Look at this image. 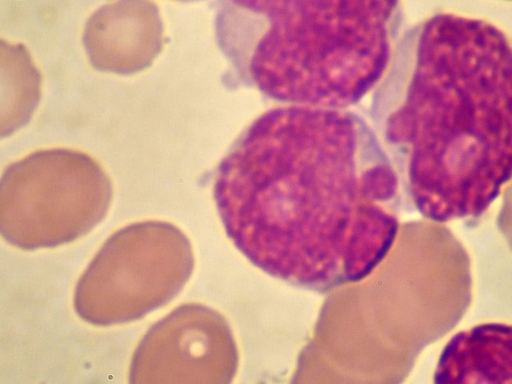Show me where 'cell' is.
Instances as JSON below:
<instances>
[{"label": "cell", "mask_w": 512, "mask_h": 384, "mask_svg": "<svg viewBox=\"0 0 512 384\" xmlns=\"http://www.w3.org/2000/svg\"><path fill=\"white\" fill-rule=\"evenodd\" d=\"M187 239L165 223L119 231L103 246L78 284L75 306L87 321L138 318L169 300L188 278Z\"/></svg>", "instance_id": "cell-4"}, {"label": "cell", "mask_w": 512, "mask_h": 384, "mask_svg": "<svg viewBox=\"0 0 512 384\" xmlns=\"http://www.w3.org/2000/svg\"><path fill=\"white\" fill-rule=\"evenodd\" d=\"M434 382L512 383V325L483 323L453 335L439 356Z\"/></svg>", "instance_id": "cell-5"}, {"label": "cell", "mask_w": 512, "mask_h": 384, "mask_svg": "<svg viewBox=\"0 0 512 384\" xmlns=\"http://www.w3.org/2000/svg\"><path fill=\"white\" fill-rule=\"evenodd\" d=\"M183 1H186V0H183Z\"/></svg>", "instance_id": "cell-6"}, {"label": "cell", "mask_w": 512, "mask_h": 384, "mask_svg": "<svg viewBox=\"0 0 512 384\" xmlns=\"http://www.w3.org/2000/svg\"><path fill=\"white\" fill-rule=\"evenodd\" d=\"M373 101L418 212L481 216L512 179V45L495 25L438 13L408 32Z\"/></svg>", "instance_id": "cell-2"}, {"label": "cell", "mask_w": 512, "mask_h": 384, "mask_svg": "<svg viewBox=\"0 0 512 384\" xmlns=\"http://www.w3.org/2000/svg\"><path fill=\"white\" fill-rule=\"evenodd\" d=\"M400 0H216L218 45L237 77L269 98L343 109L378 85Z\"/></svg>", "instance_id": "cell-3"}, {"label": "cell", "mask_w": 512, "mask_h": 384, "mask_svg": "<svg viewBox=\"0 0 512 384\" xmlns=\"http://www.w3.org/2000/svg\"><path fill=\"white\" fill-rule=\"evenodd\" d=\"M399 181L357 115L285 105L266 111L222 159L214 199L225 231L254 266L327 290L367 277L397 236Z\"/></svg>", "instance_id": "cell-1"}]
</instances>
